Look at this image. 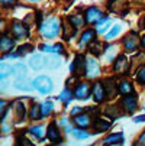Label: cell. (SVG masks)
<instances>
[{
	"mask_svg": "<svg viewBox=\"0 0 145 146\" xmlns=\"http://www.w3.org/2000/svg\"><path fill=\"white\" fill-rule=\"evenodd\" d=\"M61 28H63V23L59 17H48L44 22H41L39 32L45 39H55L61 33Z\"/></svg>",
	"mask_w": 145,
	"mask_h": 146,
	"instance_id": "1",
	"label": "cell"
},
{
	"mask_svg": "<svg viewBox=\"0 0 145 146\" xmlns=\"http://www.w3.org/2000/svg\"><path fill=\"white\" fill-rule=\"evenodd\" d=\"M32 87L41 94H49L54 88V82L48 75H39L32 81Z\"/></svg>",
	"mask_w": 145,
	"mask_h": 146,
	"instance_id": "2",
	"label": "cell"
},
{
	"mask_svg": "<svg viewBox=\"0 0 145 146\" xmlns=\"http://www.w3.org/2000/svg\"><path fill=\"white\" fill-rule=\"evenodd\" d=\"M113 71H115V74H118V75H126V74H129L128 71H129V68H131V59L126 56V55H119V56H116V59L113 61Z\"/></svg>",
	"mask_w": 145,
	"mask_h": 146,
	"instance_id": "3",
	"label": "cell"
},
{
	"mask_svg": "<svg viewBox=\"0 0 145 146\" xmlns=\"http://www.w3.org/2000/svg\"><path fill=\"white\" fill-rule=\"evenodd\" d=\"M120 109L123 110L125 114H134L138 110V98H136V96H134V93L123 96V98L120 100Z\"/></svg>",
	"mask_w": 145,
	"mask_h": 146,
	"instance_id": "4",
	"label": "cell"
},
{
	"mask_svg": "<svg viewBox=\"0 0 145 146\" xmlns=\"http://www.w3.org/2000/svg\"><path fill=\"white\" fill-rule=\"evenodd\" d=\"M141 45V39L139 35H136L135 32H131L128 35H125V38L122 39V46L126 52H135Z\"/></svg>",
	"mask_w": 145,
	"mask_h": 146,
	"instance_id": "5",
	"label": "cell"
},
{
	"mask_svg": "<svg viewBox=\"0 0 145 146\" xmlns=\"http://www.w3.org/2000/svg\"><path fill=\"white\" fill-rule=\"evenodd\" d=\"M103 17H105V12L97 6H92V7L86 9V12H84V19H86L87 25H96Z\"/></svg>",
	"mask_w": 145,
	"mask_h": 146,
	"instance_id": "6",
	"label": "cell"
},
{
	"mask_svg": "<svg viewBox=\"0 0 145 146\" xmlns=\"http://www.w3.org/2000/svg\"><path fill=\"white\" fill-rule=\"evenodd\" d=\"M100 75V65L96 58L90 56L86 58V71H84V77L89 80H96Z\"/></svg>",
	"mask_w": 145,
	"mask_h": 146,
	"instance_id": "7",
	"label": "cell"
},
{
	"mask_svg": "<svg viewBox=\"0 0 145 146\" xmlns=\"http://www.w3.org/2000/svg\"><path fill=\"white\" fill-rule=\"evenodd\" d=\"M84 71H86V56L81 54H77L70 65V72L73 75L80 77V75H84Z\"/></svg>",
	"mask_w": 145,
	"mask_h": 146,
	"instance_id": "8",
	"label": "cell"
},
{
	"mask_svg": "<svg viewBox=\"0 0 145 146\" xmlns=\"http://www.w3.org/2000/svg\"><path fill=\"white\" fill-rule=\"evenodd\" d=\"M10 32L13 35L15 39H26L29 36V29L25 23L17 22V20H13L10 25Z\"/></svg>",
	"mask_w": 145,
	"mask_h": 146,
	"instance_id": "9",
	"label": "cell"
},
{
	"mask_svg": "<svg viewBox=\"0 0 145 146\" xmlns=\"http://www.w3.org/2000/svg\"><path fill=\"white\" fill-rule=\"evenodd\" d=\"M73 123L76 124V127H81V129H89L92 127V116L89 111H81L76 116H73Z\"/></svg>",
	"mask_w": 145,
	"mask_h": 146,
	"instance_id": "10",
	"label": "cell"
},
{
	"mask_svg": "<svg viewBox=\"0 0 145 146\" xmlns=\"http://www.w3.org/2000/svg\"><path fill=\"white\" fill-rule=\"evenodd\" d=\"M47 137L51 143H63V136H61V130H59V126H58V123L52 121L49 123V126L47 127Z\"/></svg>",
	"mask_w": 145,
	"mask_h": 146,
	"instance_id": "11",
	"label": "cell"
},
{
	"mask_svg": "<svg viewBox=\"0 0 145 146\" xmlns=\"http://www.w3.org/2000/svg\"><path fill=\"white\" fill-rule=\"evenodd\" d=\"M92 97H93L94 103H97V104L106 100V90H105V84L102 81H96L92 86Z\"/></svg>",
	"mask_w": 145,
	"mask_h": 146,
	"instance_id": "12",
	"label": "cell"
},
{
	"mask_svg": "<svg viewBox=\"0 0 145 146\" xmlns=\"http://www.w3.org/2000/svg\"><path fill=\"white\" fill-rule=\"evenodd\" d=\"M90 96H92V86L89 84V82H86V81L78 82L77 87L74 88V98H77V100H87Z\"/></svg>",
	"mask_w": 145,
	"mask_h": 146,
	"instance_id": "13",
	"label": "cell"
},
{
	"mask_svg": "<svg viewBox=\"0 0 145 146\" xmlns=\"http://www.w3.org/2000/svg\"><path fill=\"white\" fill-rule=\"evenodd\" d=\"M96 36H97L96 29H92V28L86 29L84 32L81 33L80 39H78V48H80V49H83V48L89 46V44H90V42H93V40L96 39Z\"/></svg>",
	"mask_w": 145,
	"mask_h": 146,
	"instance_id": "14",
	"label": "cell"
},
{
	"mask_svg": "<svg viewBox=\"0 0 145 146\" xmlns=\"http://www.w3.org/2000/svg\"><path fill=\"white\" fill-rule=\"evenodd\" d=\"M92 126H93V129H94L96 133H100V132L109 130L110 126H112V121H109V120H106V119H102V117H94Z\"/></svg>",
	"mask_w": 145,
	"mask_h": 146,
	"instance_id": "15",
	"label": "cell"
},
{
	"mask_svg": "<svg viewBox=\"0 0 145 146\" xmlns=\"http://www.w3.org/2000/svg\"><path fill=\"white\" fill-rule=\"evenodd\" d=\"M103 84H105V90H106V100H112L116 96V93H119L118 91V87H116V80L115 78L105 80Z\"/></svg>",
	"mask_w": 145,
	"mask_h": 146,
	"instance_id": "16",
	"label": "cell"
},
{
	"mask_svg": "<svg viewBox=\"0 0 145 146\" xmlns=\"http://www.w3.org/2000/svg\"><path fill=\"white\" fill-rule=\"evenodd\" d=\"M126 7H128L126 0H109L108 2V9L113 13H123Z\"/></svg>",
	"mask_w": 145,
	"mask_h": 146,
	"instance_id": "17",
	"label": "cell"
},
{
	"mask_svg": "<svg viewBox=\"0 0 145 146\" xmlns=\"http://www.w3.org/2000/svg\"><path fill=\"white\" fill-rule=\"evenodd\" d=\"M89 52L93 55V56H99V55H102L103 54V51H105V48H106V45H105V42H102V40H99V39H94L93 42H90L89 44Z\"/></svg>",
	"mask_w": 145,
	"mask_h": 146,
	"instance_id": "18",
	"label": "cell"
},
{
	"mask_svg": "<svg viewBox=\"0 0 145 146\" xmlns=\"http://www.w3.org/2000/svg\"><path fill=\"white\" fill-rule=\"evenodd\" d=\"M76 33H77V28H74L70 22L63 23V28H61V36H63L64 40H67V42L71 40L76 36Z\"/></svg>",
	"mask_w": 145,
	"mask_h": 146,
	"instance_id": "19",
	"label": "cell"
},
{
	"mask_svg": "<svg viewBox=\"0 0 145 146\" xmlns=\"http://www.w3.org/2000/svg\"><path fill=\"white\" fill-rule=\"evenodd\" d=\"M13 46H15V39H12L7 35H2V36H0V52H2V54L10 52L13 49Z\"/></svg>",
	"mask_w": 145,
	"mask_h": 146,
	"instance_id": "20",
	"label": "cell"
},
{
	"mask_svg": "<svg viewBox=\"0 0 145 146\" xmlns=\"http://www.w3.org/2000/svg\"><path fill=\"white\" fill-rule=\"evenodd\" d=\"M67 22H70L74 28L80 29L86 25V19H84V15H80V13H73V15H68L67 16Z\"/></svg>",
	"mask_w": 145,
	"mask_h": 146,
	"instance_id": "21",
	"label": "cell"
},
{
	"mask_svg": "<svg viewBox=\"0 0 145 146\" xmlns=\"http://www.w3.org/2000/svg\"><path fill=\"white\" fill-rule=\"evenodd\" d=\"M102 142H103V145H122L123 142H125V136H123L122 132H119V133H112V135L106 136Z\"/></svg>",
	"mask_w": 145,
	"mask_h": 146,
	"instance_id": "22",
	"label": "cell"
},
{
	"mask_svg": "<svg viewBox=\"0 0 145 146\" xmlns=\"http://www.w3.org/2000/svg\"><path fill=\"white\" fill-rule=\"evenodd\" d=\"M39 49L42 52H48V54H65V48H64L63 44H55V45L42 44L39 46Z\"/></svg>",
	"mask_w": 145,
	"mask_h": 146,
	"instance_id": "23",
	"label": "cell"
},
{
	"mask_svg": "<svg viewBox=\"0 0 145 146\" xmlns=\"http://www.w3.org/2000/svg\"><path fill=\"white\" fill-rule=\"evenodd\" d=\"M118 91L122 96H126V94H132L134 93V86L129 80H120L118 82Z\"/></svg>",
	"mask_w": 145,
	"mask_h": 146,
	"instance_id": "24",
	"label": "cell"
},
{
	"mask_svg": "<svg viewBox=\"0 0 145 146\" xmlns=\"http://www.w3.org/2000/svg\"><path fill=\"white\" fill-rule=\"evenodd\" d=\"M48 61H49V59H45V58H42L41 55H35V56H32V59L29 61V64H31V67H32L33 70H42V68H45V67L48 65Z\"/></svg>",
	"mask_w": 145,
	"mask_h": 146,
	"instance_id": "25",
	"label": "cell"
},
{
	"mask_svg": "<svg viewBox=\"0 0 145 146\" xmlns=\"http://www.w3.org/2000/svg\"><path fill=\"white\" fill-rule=\"evenodd\" d=\"M74 98V91L73 90H70L68 87L67 88H64L63 91L59 93V96H58V100L64 104V106H68V104L71 103V100Z\"/></svg>",
	"mask_w": 145,
	"mask_h": 146,
	"instance_id": "26",
	"label": "cell"
},
{
	"mask_svg": "<svg viewBox=\"0 0 145 146\" xmlns=\"http://www.w3.org/2000/svg\"><path fill=\"white\" fill-rule=\"evenodd\" d=\"M105 114L109 117V119H116V117H120L123 113V110L119 107V106H108L105 109Z\"/></svg>",
	"mask_w": 145,
	"mask_h": 146,
	"instance_id": "27",
	"label": "cell"
},
{
	"mask_svg": "<svg viewBox=\"0 0 145 146\" xmlns=\"http://www.w3.org/2000/svg\"><path fill=\"white\" fill-rule=\"evenodd\" d=\"M13 110H15V117H16L17 120H25V116H26V107H25V104H23V103L16 101Z\"/></svg>",
	"mask_w": 145,
	"mask_h": 146,
	"instance_id": "28",
	"label": "cell"
},
{
	"mask_svg": "<svg viewBox=\"0 0 145 146\" xmlns=\"http://www.w3.org/2000/svg\"><path fill=\"white\" fill-rule=\"evenodd\" d=\"M52 111H54V103L51 100H45L44 103H41V116H42V119L51 116Z\"/></svg>",
	"mask_w": 145,
	"mask_h": 146,
	"instance_id": "29",
	"label": "cell"
},
{
	"mask_svg": "<svg viewBox=\"0 0 145 146\" xmlns=\"http://www.w3.org/2000/svg\"><path fill=\"white\" fill-rule=\"evenodd\" d=\"M110 25H112V19H109V17H103L100 22L96 23V32L103 35V33H105V32L110 28Z\"/></svg>",
	"mask_w": 145,
	"mask_h": 146,
	"instance_id": "30",
	"label": "cell"
},
{
	"mask_svg": "<svg viewBox=\"0 0 145 146\" xmlns=\"http://www.w3.org/2000/svg\"><path fill=\"white\" fill-rule=\"evenodd\" d=\"M103 55H105V58H106L108 62H113V61L116 59V56H118V46H116V45H112V46H109L108 49L105 48V51H103Z\"/></svg>",
	"mask_w": 145,
	"mask_h": 146,
	"instance_id": "31",
	"label": "cell"
},
{
	"mask_svg": "<svg viewBox=\"0 0 145 146\" xmlns=\"http://www.w3.org/2000/svg\"><path fill=\"white\" fill-rule=\"evenodd\" d=\"M120 32H122V25H120V23H118V25L112 26V29H110V31L106 33V36H105V40L110 42V40H113L116 36H119V35H120Z\"/></svg>",
	"mask_w": 145,
	"mask_h": 146,
	"instance_id": "32",
	"label": "cell"
},
{
	"mask_svg": "<svg viewBox=\"0 0 145 146\" xmlns=\"http://www.w3.org/2000/svg\"><path fill=\"white\" fill-rule=\"evenodd\" d=\"M29 133H31V135H33L36 139H42V137L47 135V130H45V127H44V126L38 124V126H32V127H29Z\"/></svg>",
	"mask_w": 145,
	"mask_h": 146,
	"instance_id": "33",
	"label": "cell"
},
{
	"mask_svg": "<svg viewBox=\"0 0 145 146\" xmlns=\"http://www.w3.org/2000/svg\"><path fill=\"white\" fill-rule=\"evenodd\" d=\"M29 119L31 120H41V104H32L31 110H29Z\"/></svg>",
	"mask_w": 145,
	"mask_h": 146,
	"instance_id": "34",
	"label": "cell"
},
{
	"mask_svg": "<svg viewBox=\"0 0 145 146\" xmlns=\"http://www.w3.org/2000/svg\"><path fill=\"white\" fill-rule=\"evenodd\" d=\"M70 132L76 139H87V137H90V133L86 132V129H81V127H73Z\"/></svg>",
	"mask_w": 145,
	"mask_h": 146,
	"instance_id": "35",
	"label": "cell"
},
{
	"mask_svg": "<svg viewBox=\"0 0 145 146\" xmlns=\"http://www.w3.org/2000/svg\"><path fill=\"white\" fill-rule=\"evenodd\" d=\"M135 80H136V82H138L139 86H142V87L145 86V64L138 68L136 75H135Z\"/></svg>",
	"mask_w": 145,
	"mask_h": 146,
	"instance_id": "36",
	"label": "cell"
},
{
	"mask_svg": "<svg viewBox=\"0 0 145 146\" xmlns=\"http://www.w3.org/2000/svg\"><path fill=\"white\" fill-rule=\"evenodd\" d=\"M12 72H13V67H10L7 64H0V80L9 77Z\"/></svg>",
	"mask_w": 145,
	"mask_h": 146,
	"instance_id": "37",
	"label": "cell"
},
{
	"mask_svg": "<svg viewBox=\"0 0 145 146\" xmlns=\"http://www.w3.org/2000/svg\"><path fill=\"white\" fill-rule=\"evenodd\" d=\"M32 49H33V46H32L31 44L22 45V46H19V49H17V54H16V55H26V54L32 52Z\"/></svg>",
	"mask_w": 145,
	"mask_h": 146,
	"instance_id": "38",
	"label": "cell"
},
{
	"mask_svg": "<svg viewBox=\"0 0 145 146\" xmlns=\"http://www.w3.org/2000/svg\"><path fill=\"white\" fill-rule=\"evenodd\" d=\"M7 106H9V103H7L6 100L0 98V120L5 117V114H6V111H7Z\"/></svg>",
	"mask_w": 145,
	"mask_h": 146,
	"instance_id": "39",
	"label": "cell"
},
{
	"mask_svg": "<svg viewBox=\"0 0 145 146\" xmlns=\"http://www.w3.org/2000/svg\"><path fill=\"white\" fill-rule=\"evenodd\" d=\"M26 82H22V81H16L15 82V87L17 88V90H23V91H29L32 87L31 86H25Z\"/></svg>",
	"mask_w": 145,
	"mask_h": 146,
	"instance_id": "40",
	"label": "cell"
},
{
	"mask_svg": "<svg viewBox=\"0 0 145 146\" xmlns=\"http://www.w3.org/2000/svg\"><path fill=\"white\" fill-rule=\"evenodd\" d=\"M135 145H136V146H145V130L138 136V139H136Z\"/></svg>",
	"mask_w": 145,
	"mask_h": 146,
	"instance_id": "41",
	"label": "cell"
},
{
	"mask_svg": "<svg viewBox=\"0 0 145 146\" xmlns=\"http://www.w3.org/2000/svg\"><path fill=\"white\" fill-rule=\"evenodd\" d=\"M16 2H17V0H0V5L6 6V7H10V6H13Z\"/></svg>",
	"mask_w": 145,
	"mask_h": 146,
	"instance_id": "42",
	"label": "cell"
},
{
	"mask_svg": "<svg viewBox=\"0 0 145 146\" xmlns=\"http://www.w3.org/2000/svg\"><path fill=\"white\" fill-rule=\"evenodd\" d=\"M17 143H19V145H26V146H31V145H32V142L28 140L26 137H17Z\"/></svg>",
	"mask_w": 145,
	"mask_h": 146,
	"instance_id": "43",
	"label": "cell"
},
{
	"mask_svg": "<svg viewBox=\"0 0 145 146\" xmlns=\"http://www.w3.org/2000/svg\"><path fill=\"white\" fill-rule=\"evenodd\" d=\"M81 111H83V109L78 107V106H76V107L70 111V114H71V116H76V114H78V113H81Z\"/></svg>",
	"mask_w": 145,
	"mask_h": 146,
	"instance_id": "44",
	"label": "cell"
},
{
	"mask_svg": "<svg viewBox=\"0 0 145 146\" xmlns=\"http://www.w3.org/2000/svg\"><path fill=\"white\" fill-rule=\"evenodd\" d=\"M134 121H135V123H144V121H145V114L135 117V119H134Z\"/></svg>",
	"mask_w": 145,
	"mask_h": 146,
	"instance_id": "45",
	"label": "cell"
},
{
	"mask_svg": "<svg viewBox=\"0 0 145 146\" xmlns=\"http://www.w3.org/2000/svg\"><path fill=\"white\" fill-rule=\"evenodd\" d=\"M5 25H6V22H5L3 19H0V32L5 31Z\"/></svg>",
	"mask_w": 145,
	"mask_h": 146,
	"instance_id": "46",
	"label": "cell"
},
{
	"mask_svg": "<svg viewBox=\"0 0 145 146\" xmlns=\"http://www.w3.org/2000/svg\"><path fill=\"white\" fill-rule=\"evenodd\" d=\"M141 45H142V48H144V51H145V35L141 38Z\"/></svg>",
	"mask_w": 145,
	"mask_h": 146,
	"instance_id": "47",
	"label": "cell"
},
{
	"mask_svg": "<svg viewBox=\"0 0 145 146\" xmlns=\"http://www.w3.org/2000/svg\"><path fill=\"white\" fill-rule=\"evenodd\" d=\"M29 2H38V0H29Z\"/></svg>",
	"mask_w": 145,
	"mask_h": 146,
	"instance_id": "48",
	"label": "cell"
},
{
	"mask_svg": "<svg viewBox=\"0 0 145 146\" xmlns=\"http://www.w3.org/2000/svg\"><path fill=\"white\" fill-rule=\"evenodd\" d=\"M144 23H145V17H144Z\"/></svg>",
	"mask_w": 145,
	"mask_h": 146,
	"instance_id": "49",
	"label": "cell"
},
{
	"mask_svg": "<svg viewBox=\"0 0 145 146\" xmlns=\"http://www.w3.org/2000/svg\"><path fill=\"white\" fill-rule=\"evenodd\" d=\"M142 109H144V110H145V106H144V107H142Z\"/></svg>",
	"mask_w": 145,
	"mask_h": 146,
	"instance_id": "50",
	"label": "cell"
}]
</instances>
